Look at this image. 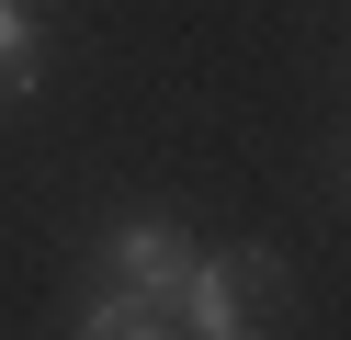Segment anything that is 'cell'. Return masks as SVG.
<instances>
[{
    "label": "cell",
    "instance_id": "cell-1",
    "mask_svg": "<svg viewBox=\"0 0 351 340\" xmlns=\"http://www.w3.org/2000/svg\"><path fill=\"white\" fill-rule=\"evenodd\" d=\"M272 317H283V249H215V261H193L170 329H193V340H272Z\"/></svg>",
    "mask_w": 351,
    "mask_h": 340
},
{
    "label": "cell",
    "instance_id": "cell-2",
    "mask_svg": "<svg viewBox=\"0 0 351 340\" xmlns=\"http://www.w3.org/2000/svg\"><path fill=\"white\" fill-rule=\"evenodd\" d=\"M182 284H193V238L170 216H125L114 227V295H136L147 317H182Z\"/></svg>",
    "mask_w": 351,
    "mask_h": 340
},
{
    "label": "cell",
    "instance_id": "cell-3",
    "mask_svg": "<svg viewBox=\"0 0 351 340\" xmlns=\"http://www.w3.org/2000/svg\"><path fill=\"white\" fill-rule=\"evenodd\" d=\"M34 80H46V57H34V12H23V0H0V91L23 102Z\"/></svg>",
    "mask_w": 351,
    "mask_h": 340
},
{
    "label": "cell",
    "instance_id": "cell-4",
    "mask_svg": "<svg viewBox=\"0 0 351 340\" xmlns=\"http://www.w3.org/2000/svg\"><path fill=\"white\" fill-rule=\"evenodd\" d=\"M80 340H182L170 317H147L136 295H91V317H80Z\"/></svg>",
    "mask_w": 351,
    "mask_h": 340
}]
</instances>
